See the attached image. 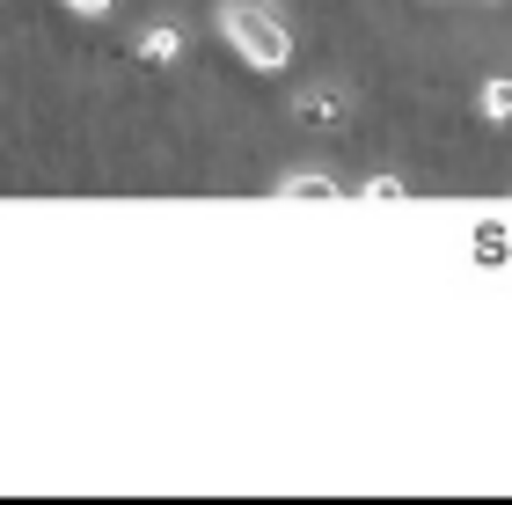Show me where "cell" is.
<instances>
[{
	"label": "cell",
	"mask_w": 512,
	"mask_h": 505,
	"mask_svg": "<svg viewBox=\"0 0 512 505\" xmlns=\"http://www.w3.org/2000/svg\"><path fill=\"white\" fill-rule=\"evenodd\" d=\"M220 30H227V44H235L249 66H264V74H278V66L293 59V30H286V15H278L271 0H227Z\"/></svg>",
	"instance_id": "1"
},
{
	"label": "cell",
	"mask_w": 512,
	"mask_h": 505,
	"mask_svg": "<svg viewBox=\"0 0 512 505\" xmlns=\"http://www.w3.org/2000/svg\"><path fill=\"white\" fill-rule=\"evenodd\" d=\"M278 198H337V183L330 176H286V183H278Z\"/></svg>",
	"instance_id": "5"
},
{
	"label": "cell",
	"mask_w": 512,
	"mask_h": 505,
	"mask_svg": "<svg viewBox=\"0 0 512 505\" xmlns=\"http://www.w3.org/2000/svg\"><path fill=\"white\" fill-rule=\"evenodd\" d=\"M293 118H300V125H344V118H352V103H344L337 88H322V96L308 88V96L293 103Z\"/></svg>",
	"instance_id": "2"
},
{
	"label": "cell",
	"mask_w": 512,
	"mask_h": 505,
	"mask_svg": "<svg viewBox=\"0 0 512 505\" xmlns=\"http://www.w3.org/2000/svg\"><path fill=\"white\" fill-rule=\"evenodd\" d=\"M74 15H110V0H66Z\"/></svg>",
	"instance_id": "6"
},
{
	"label": "cell",
	"mask_w": 512,
	"mask_h": 505,
	"mask_svg": "<svg viewBox=\"0 0 512 505\" xmlns=\"http://www.w3.org/2000/svg\"><path fill=\"white\" fill-rule=\"evenodd\" d=\"M483 118H512V74H498V81H483Z\"/></svg>",
	"instance_id": "4"
},
{
	"label": "cell",
	"mask_w": 512,
	"mask_h": 505,
	"mask_svg": "<svg viewBox=\"0 0 512 505\" xmlns=\"http://www.w3.org/2000/svg\"><path fill=\"white\" fill-rule=\"evenodd\" d=\"M132 52H139V66H169L183 52V30H176V22H154V30H139Z\"/></svg>",
	"instance_id": "3"
}]
</instances>
